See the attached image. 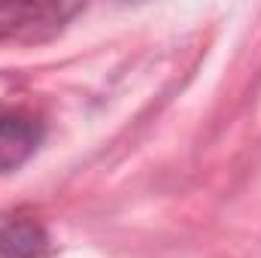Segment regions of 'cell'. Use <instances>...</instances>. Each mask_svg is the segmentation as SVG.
Returning <instances> with one entry per match:
<instances>
[{
	"mask_svg": "<svg viewBox=\"0 0 261 258\" xmlns=\"http://www.w3.org/2000/svg\"><path fill=\"white\" fill-rule=\"evenodd\" d=\"M82 6L67 3H0V37L43 40L64 28Z\"/></svg>",
	"mask_w": 261,
	"mask_h": 258,
	"instance_id": "6da1fadb",
	"label": "cell"
},
{
	"mask_svg": "<svg viewBox=\"0 0 261 258\" xmlns=\"http://www.w3.org/2000/svg\"><path fill=\"white\" fill-rule=\"evenodd\" d=\"M46 128L21 110H0V173L18 170L43 143Z\"/></svg>",
	"mask_w": 261,
	"mask_h": 258,
	"instance_id": "7a4b0ae2",
	"label": "cell"
},
{
	"mask_svg": "<svg viewBox=\"0 0 261 258\" xmlns=\"http://www.w3.org/2000/svg\"><path fill=\"white\" fill-rule=\"evenodd\" d=\"M52 246L49 231L28 216L0 225V258H46Z\"/></svg>",
	"mask_w": 261,
	"mask_h": 258,
	"instance_id": "3957f363",
	"label": "cell"
}]
</instances>
